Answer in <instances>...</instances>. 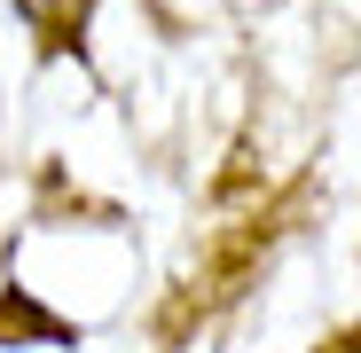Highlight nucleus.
<instances>
[{
  "mask_svg": "<svg viewBox=\"0 0 361 353\" xmlns=\"http://www.w3.org/2000/svg\"><path fill=\"white\" fill-rule=\"evenodd\" d=\"M24 8H32V16H39V24H63V16H71V8H79V0H24Z\"/></svg>",
  "mask_w": 361,
  "mask_h": 353,
  "instance_id": "f257e3e1",
  "label": "nucleus"
}]
</instances>
